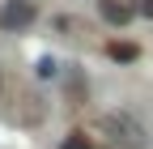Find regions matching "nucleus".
<instances>
[{
    "instance_id": "1",
    "label": "nucleus",
    "mask_w": 153,
    "mask_h": 149,
    "mask_svg": "<svg viewBox=\"0 0 153 149\" xmlns=\"http://www.w3.org/2000/svg\"><path fill=\"white\" fill-rule=\"evenodd\" d=\"M98 128L111 136V145H119V149H145V128L128 115V111H106V115L98 119Z\"/></svg>"
},
{
    "instance_id": "2",
    "label": "nucleus",
    "mask_w": 153,
    "mask_h": 149,
    "mask_svg": "<svg viewBox=\"0 0 153 149\" xmlns=\"http://www.w3.org/2000/svg\"><path fill=\"white\" fill-rule=\"evenodd\" d=\"M34 17H38L34 0H4V4H0V26L4 30H30Z\"/></svg>"
},
{
    "instance_id": "3",
    "label": "nucleus",
    "mask_w": 153,
    "mask_h": 149,
    "mask_svg": "<svg viewBox=\"0 0 153 149\" xmlns=\"http://www.w3.org/2000/svg\"><path fill=\"white\" fill-rule=\"evenodd\" d=\"M98 13L106 17L111 26H128L132 17L140 13V0H98Z\"/></svg>"
},
{
    "instance_id": "4",
    "label": "nucleus",
    "mask_w": 153,
    "mask_h": 149,
    "mask_svg": "<svg viewBox=\"0 0 153 149\" xmlns=\"http://www.w3.org/2000/svg\"><path fill=\"white\" fill-rule=\"evenodd\" d=\"M106 55H111V60H136L140 51L132 47V43H111V47H106Z\"/></svg>"
},
{
    "instance_id": "5",
    "label": "nucleus",
    "mask_w": 153,
    "mask_h": 149,
    "mask_svg": "<svg viewBox=\"0 0 153 149\" xmlns=\"http://www.w3.org/2000/svg\"><path fill=\"white\" fill-rule=\"evenodd\" d=\"M64 149H94V141H89L85 132H68V141H64Z\"/></svg>"
},
{
    "instance_id": "6",
    "label": "nucleus",
    "mask_w": 153,
    "mask_h": 149,
    "mask_svg": "<svg viewBox=\"0 0 153 149\" xmlns=\"http://www.w3.org/2000/svg\"><path fill=\"white\" fill-rule=\"evenodd\" d=\"M140 13H145V17H153V0H140Z\"/></svg>"
}]
</instances>
